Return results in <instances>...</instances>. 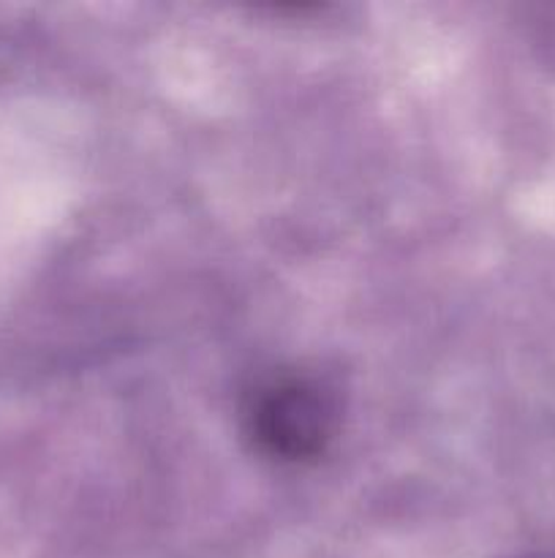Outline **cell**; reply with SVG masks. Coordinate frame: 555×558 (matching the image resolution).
<instances>
[{
  "instance_id": "cell-1",
  "label": "cell",
  "mask_w": 555,
  "mask_h": 558,
  "mask_svg": "<svg viewBox=\"0 0 555 558\" xmlns=\"http://www.w3.org/2000/svg\"><path fill=\"white\" fill-rule=\"evenodd\" d=\"M243 420L245 434L261 456L308 463L324 456L335 439L341 407L313 376L278 374L248 392Z\"/></svg>"
},
{
  "instance_id": "cell-2",
  "label": "cell",
  "mask_w": 555,
  "mask_h": 558,
  "mask_svg": "<svg viewBox=\"0 0 555 558\" xmlns=\"http://www.w3.org/2000/svg\"><path fill=\"white\" fill-rule=\"evenodd\" d=\"M522 558H555V556H522Z\"/></svg>"
}]
</instances>
